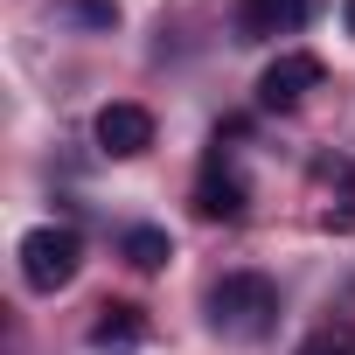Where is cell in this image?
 <instances>
[{
	"label": "cell",
	"mask_w": 355,
	"mask_h": 355,
	"mask_svg": "<svg viewBox=\"0 0 355 355\" xmlns=\"http://www.w3.org/2000/svg\"><path fill=\"white\" fill-rule=\"evenodd\" d=\"M209 327L230 341H265L279 327V286L265 272H230L209 286Z\"/></svg>",
	"instance_id": "obj_1"
},
{
	"label": "cell",
	"mask_w": 355,
	"mask_h": 355,
	"mask_svg": "<svg viewBox=\"0 0 355 355\" xmlns=\"http://www.w3.org/2000/svg\"><path fill=\"white\" fill-rule=\"evenodd\" d=\"M341 21H348V28H355V0H348V8H341Z\"/></svg>",
	"instance_id": "obj_12"
},
{
	"label": "cell",
	"mask_w": 355,
	"mask_h": 355,
	"mask_svg": "<svg viewBox=\"0 0 355 355\" xmlns=\"http://www.w3.org/2000/svg\"><path fill=\"white\" fill-rule=\"evenodd\" d=\"M77 265H84V237H77L70 223H42V230H28V237H21V279H28L35 293L70 286V279H77Z\"/></svg>",
	"instance_id": "obj_2"
},
{
	"label": "cell",
	"mask_w": 355,
	"mask_h": 355,
	"mask_svg": "<svg viewBox=\"0 0 355 355\" xmlns=\"http://www.w3.org/2000/svg\"><path fill=\"white\" fill-rule=\"evenodd\" d=\"M98 146H105L112 160L146 153V146H153V112H146V105H125V98L105 105V112H98Z\"/></svg>",
	"instance_id": "obj_4"
},
{
	"label": "cell",
	"mask_w": 355,
	"mask_h": 355,
	"mask_svg": "<svg viewBox=\"0 0 355 355\" xmlns=\"http://www.w3.org/2000/svg\"><path fill=\"white\" fill-rule=\"evenodd\" d=\"M146 341V320H139V306H125V300H105L98 306V320H91V348L98 355H132Z\"/></svg>",
	"instance_id": "obj_6"
},
{
	"label": "cell",
	"mask_w": 355,
	"mask_h": 355,
	"mask_svg": "<svg viewBox=\"0 0 355 355\" xmlns=\"http://www.w3.org/2000/svg\"><path fill=\"white\" fill-rule=\"evenodd\" d=\"M251 209V196H244V182L223 167V160H209V174L196 182V216H209V223H237Z\"/></svg>",
	"instance_id": "obj_5"
},
{
	"label": "cell",
	"mask_w": 355,
	"mask_h": 355,
	"mask_svg": "<svg viewBox=\"0 0 355 355\" xmlns=\"http://www.w3.org/2000/svg\"><path fill=\"white\" fill-rule=\"evenodd\" d=\"M119 251H125V265H132V272H160V265L174 258V237H167V230H153V223H139V230H125V237H119Z\"/></svg>",
	"instance_id": "obj_9"
},
{
	"label": "cell",
	"mask_w": 355,
	"mask_h": 355,
	"mask_svg": "<svg viewBox=\"0 0 355 355\" xmlns=\"http://www.w3.org/2000/svg\"><path fill=\"white\" fill-rule=\"evenodd\" d=\"M306 15H313V0H244V35H293V28H306Z\"/></svg>",
	"instance_id": "obj_7"
},
{
	"label": "cell",
	"mask_w": 355,
	"mask_h": 355,
	"mask_svg": "<svg viewBox=\"0 0 355 355\" xmlns=\"http://www.w3.org/2000/svg\"><path fill=\"white\" fill-rule=\"evenodd\" d=\"M300 355H355V341H348V334H313Z\"/></svg>",
	"instance_id": "obj_10"
},
{
	"label": "cell",
	"mask_w": 355,
	"mask_h": 355,
	"mask_svg": "<svg viewBox=\"0 0 355 355\" xmlns=\"http://www.w3.org/2000/svg\"><path fill=\"white\" fill-rule=\"evenodd\" d=\"M320 189H327L320 223L327 230H355V167L348 160H320Z\"/></svg>",
	"instance_id": "obj_8"
},
{
	"label": "cell",
	"mask_w": 355,
	"mask_h": 355,
	"mask_svg": "<svg viewBox=\"0 0 355 355\" xmlns=\"http://www.w3.org/2000/svg\"><path fill=\"white\" fill-rule=\"evenodd\" d=\"M70 8H77L84 21H98V28H112V21H119V8H112V0H70Z\"/></svg>",
	"instance_id": "obj_11"
},
{
	"label": "cell",
	"mask_w": 355,
	"mask_h": 355,
	"mask_svg": "<svg viewBox=\"0 0 355 355\" xmlns=\"http://www.w3.org/2000/svg\"><path fill=\"white\" fill-rule=\"evenodd\" d=\"M320 84V56H279L265 77H258V105L265 112H293V105H306V91Z\"/></svg>",
	"instance_id": "obj_3"
}]
</instances>
